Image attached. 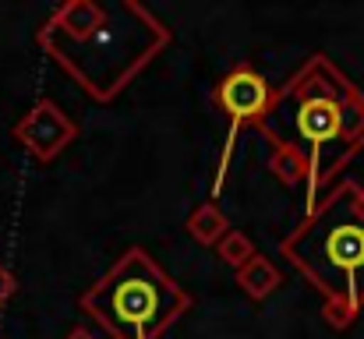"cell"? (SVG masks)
I'll return each mask as SVG.
<instances>
[{
	"label": "cell",
	"instance_id": "9",
	"mask_svg": "<svg viewBox=\"0 0 364 339\" xmlns=\"http://www.w3.org/2000/svg\"><path fill=\"white\" fill-rule=\"evenodd\" d=\"M220 258L227 262V265H234V269H244L251 258H255V247H251V240L237 233V230H230L223 240H220Z\"/></svg>",
	"mask_w": 364,
	"mask_h": 339
},
{
	"label": "cell",
	"instance_id": "8",
	"mask_svg": "<svg viewBox=\"0 0 364 339\" xmlns=\"http://www.w3.org/2000/svg\"><path fill=\"white\" fill-rule=\"evenodd\" d=\"M188 230H191V237L202 240V244H220V240L230 233V223L223 220V212H220L216 205H202V209L188 220Z\"/></svg>",
	"mask_w": 364,
	"mask_h": 339
},
{
	"label": "cell",
	"instance_id": "4",
	"mask_svg": "<svg viewBox=\"0 0 364 339\" xmlns=\"http://www.w3.org/2000/svg\"><path fill=\"white\" fill-rule=\"evenodd\" d=\"M82 308L114 339H159L188 308L191 297L138 247L82 294Z\"/></svg>",
	"mask_w": 364,
	"mask_h": 339
},
{
	"label": "cell",
	"instance_id": "10",
	"mask_svg": "<svg viewBox=\"0 0 364 339\" xmlns=\"http://www.w3.org/2000/svg\"><path fill=\"white\" fill-rule=\"evenodd\" d=\"M11 290H14V283H11V272H4V269H0V304L11 297Z\"/></svg>",
	"mask_w": 364,
	"mask_h": 339
},
{
	"label": "cell",
	"instance_id": "2",
	"mask_svg": "<svg viewBox=\"0 0 364 339\" xmlns=\"http://www.w3.org/2000/svg\"><path fill=\"white\" fill-rule=\"evenodd\" d=\"M170 43V28L145 7L121 0H71L39 28V46L78 82L82 92L107 103L121 96L134 75Z\"/></svg>",
	"mask_w": 364,
	"mask_h": 339
},
{
	"label": "cell",
	"instance_id": "6",
	"mask_svg": "<svg viewBox=\"0 0 364 339\" xmlns=\"http://www.w3.org/2000/svg\"><path fill=\"white\" fill-rule=\"evenodd\" d=\"M216 103L234 124H258L272 103V89L251 64H237L216 85Z\"/></svg>",
	"mask_w": 364,
	"mask_h": 339
},
{
	"label": "cell",
	"instance_id": "3",
	"mask_svg": "<svg viewBox=\"0 0 364 339\" xmlns=\"http://www.w3.org/2000/svg\"><path fill=\"white\" fill-rule=\"evenodd\" d=\"M279 251L322 294L326 322L347 329L364 308V184H336Z\"/></svg>",
	"mask_w": 364,
	"mask_h": 339
},
{
	"label": "cell",
	"instance_id": "7",
	"mask_svg": "<svg viewBox=\"0 0 364 339\" xmlns=\"http://www.w3.org/2000/svg\"><path fill=\"white\" fill-rule=\"evenodd\" d=\"M237 283L244 286V294H247V297L262 301V297H269V294L279 286V272H276V265H272L269 258L255 254L244 269H237Z\"/></svg>",
	"mask_w": 364,
	"mask_h": 339
},
{
	"label": "cell",
	"instance_id": "1",
	"mask_svg": "<svg viewBox=\"0 0 364 339\" xmlns=\"http://www.w3.org/2000/svg\"><path fill=\"white\" fill-rule=\"evenodd\" d=\"M255 131L269 145V170L304 188L308 209H315L364 149V92L329 57L315 53L272 92Z\"/></svg>",
	"mask_w": 364,
	"mask_h": 339
},
{
	"label": "cell",
	"instance_id": "5",
	"mask_svg": "<svg viewBox=\"0 0 364 339\" xmlns=\"http://www.w3.org/2000/svg\"><path fill=\"white\" fill-rule=\"evenodd\" d=\"M75 134H78L75 120L60 110L57 103H50V99H39L32 110L14 124V138L36 159H53L57 152H64L75 141Z\"/></svg>",
	"mask_w": 364,
	"mask_h": 339
}]
</instances>
